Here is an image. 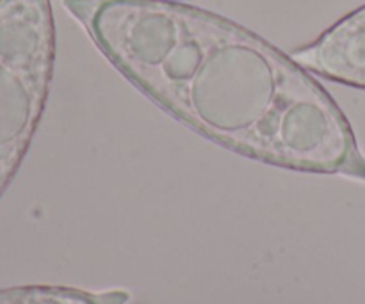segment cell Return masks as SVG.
Instances as JSON below:
<instances>
[{"instance_id":"1","label":"cell","mask_w":365,"mask_h":304,"mask_svg":"<svg viewBox=\"0 0 365 304\" xmlns=\"http://www.w3.org/2000/svg\"><path fill=\"white\" fill-rule=\"evenodd\" d=\"M148 98L223 148L365 184L351 125L309 70L260 36L184 2L63 0Z\"/></svg>"},{"instance_id":"2","label":"cell","mask_w":365,"mask_h":304,"mask_svg":"<svg viewBox=\"0 0 365 304\" xmlns=\"http://www.w3.org/2000/svg\"><path fill=\"white\" fill-rule=\"evenodd\" d=\"M53 59L50 0H0V196L41 121Z\"/></svg>"},{"instance_id":"3","label":"cell","mask_w":365,"mask_h":304,"mask_svg":"<svg viewBox=\"0 0 365 304\" xmlns=\"http://www.w3.org/2000/svg\"><path fill=\"white\" fill-rule=\"evenodd\" d=\"M291 57L310 73L365 89V6L341 18Z\"/></svg>"},{"instance_id":"4","label":"cell","mask_w":365,"mask_h":304,"mask_svg":"<svg viewBox=\"0 0 365 304\" xmlns=\"http://www.w3.org/2000/svg\"><path fill=\"white\" fill-rule=\"evenodd\" d=\"M127 290L88 292L68 287H16L0 290V304H128Z\"/></svg>"},{"instance_id":"5","label":"cell","mask_w":365,"mask_h":304,"mask_svg":"<svg viewBox=\"0 0 365 304\" xmlns=\"http://www.w3.org/2000/svg\"><path fill=\"white\" fill-rule=\"evenodd\" d=\"M155 2H184V0H155Z\"/></svg>"}]
</instances>
